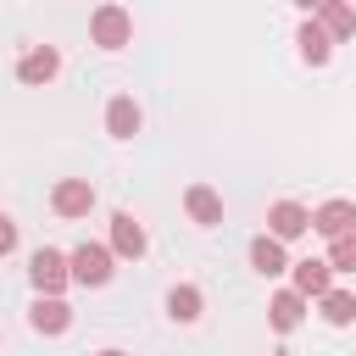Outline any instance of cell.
Here are the masks:
<instances>
[{
	"mask_svg": "<svg viewBox=\"0 0 356 356\" xmlns=\"http://www.w3.org/2000/svg\"><path fill=\"white\" fill-rule=\"evenodd\" d=\"M28 278H33V289H39V295H56V300H61V289L72 284V261H67L61 250H50V245H44V250H33Z\"/></svg>",
	"mask_w": 356,
	"mask_h": 356,
	"instance_id": "obj_1",
	"label": "cell"
},
{
	"mask_svg": "<svg viewBox=\"0 0 356 356\" xmlns=\"http://www.w3.org/2000/svg\"><path fill=\"white\" fill-rule=\"evenodd\" d=\"M328 50H334V39L323 33V22H317V17H306V22H300V56H306L312 67H323V61H328Z\"/></svg>",
	"mask_w": 356,
	"mask_h": 356,
	"instance_id": "obj_16",
	"label": "cell"
},
{
	"mask_svg": "<svg viewBox=\"0 0 356 356\" xmlns=\"http://www.w3.org/2000/svg\"><path fill=\"white\" fill-rule=\"evenodd\" d=\"M328 267H339V273H356V234H339V239H328Z\"/></svg>",
	"mask_w": 356,
	"mask_h": 356,
	"instance_id": "obj_19",
	"label": "cell"
},
{
	"mask_svg": "<svg viewBox=\"0 0 356 356\" xmlns=\"http://www.w3.org/2000/svg\"><path fill=\"white\" fill-rule=\"evenodd\" d=\"M56 72H61V56H56L50 44H39V50H28V56L17 61V78H22V83H50Z\"/></svg>",
	"mask_w": 356,
	"mask_h": 356,
	"instance_id": "obj_7",
	"label": "cell"
},
{
	"mask_svg": "<svg viewBox=\"0 0 356 356\" xmlns=\"http://www.w3.org/2000/svg\"><path fill=\"white\" fill-rule=\"evenodd\" d=\"M50 206H56L61 217H89V206H95V184H89V178H61L56 195H50Z\"/></svg>",
	"mask_w": 356,
	"mask_h": 356,
	"instance_id": "obj_5",
	"label": "cell"
},
{
	"mask_svg": "<svg viewBox=\"0 0 356 356\" xmlns=\"http://www.w3.org/2000/svg\"><path fill=\"white\" fill-rule=\"evenodd\" d=\"M106 134H111V139H134V134H139V106H134L128 95H117V100L106 106Z\"/></svg>",
	"mask_w": 356,
	"mask_h": 356,
	"instance_id": "obj_13",
	"label": "cell"
},
{
	"mask_svg": "<svg viewBox=\"0 0 356 356\" xmlns=\"http://www.w3.org/2000/svg\"><path fill=\"white\" fill-rule=\"evenodd\" d=\"M306 11L323 22V33H328V39H345V33L356 28V11H350V6H339V0H323V6H312V0H306Z\"/></svg>",
	"mask_w": 356,
	"mask_h": 356,
	"instance_id": "obj_11",
	"label": "cell"
},
{
	"mask_svg": "<svg viewBox=\"0 0 356 356\" xmlns=\"http://www.w3.org/2000/svg\"><path fill=\"white\" fill-rule=\"evenodd\" d=\"M111 256H145V228L134 222V211L111 217Z\"/></svg>",
	"mask_w": 356,
	"mask_h": 356,
	"instance_id": "obj_8",
	"label": "cell"
},
{
	"mask_svg": "<svg viewBox=\"0 0 356 356\" xmlns=\"http://www.w3.org/2000/svg\"><path fill=\"white\" fill-rule=\"evenodd\" d=\"M328 278H334V267L328 261H317V256H306V261H295V295L306 300V295H328Z\"/></svg>",
	"mask_w": 356,
	"mask_h": 356,
	"instance_id": "obj_9",
	"label": "cell"
},
{
	"mask_svg": "<svg viewBox=\"0 0 356 356\" xmlns=\"http://www.w3.org/2000/svg\"><path fill=\"white\" fill-rule=\"evenodd\" d=\"M250 267L261 273V278H273V273H284L289 261H284V245L273 239V234H261V239H250Z\"/></svg>",
	"mask_w": 356,
	"mask_h": 356,
	"instance_id": "obj_15",
	"label": "cell"
},
{
	"mask_svg": "<svg viewBox=\"0 0 356 356\" xmlns=\"http://www.w3.org/2000/svg\"><path fill=\"white\" fill-rule=\"evenodd\" d=\"M89 33H95V44H100V50H122V44L134 39V17H128L122 6H100V11H95V22H89Z\"/></svg>",
	"mask_w": 356,
	"mask_h": 356,
	"instance_id": "obj_2",
	"label": "cell"
},
{
	"mask_svg": "<svg viewBox=\"0 0 356 356\" xmlns=\"http://www.w3.org/2000/svg\"><path fill=\"white\" fill-rule=\"evenodd\" d=\"M267 317H273V328H278V334H289V328H300V317H306V300H300L295 289H278V295L267 300Z\"/></svg>",
	"mask_w": 356,
	"mask_h": 356,
	"instance_id": "obj_12",
	"label": "cell"
},
{
	"mask_svg": "<svg viewBox=\"0 0 356 356\" xmlns=\"http://www.w3.org/2000/svg\"><path fill=\"white\" fill-rule=\"evenodd\" d=\"M312 228H317V234H328V239L356 234V206H350V200H328V206H317V211H312Z\"/></svg>",
	"mask_w": 356,
	"mask_h": 356,
	"instance_id": "obj_6",
	"label": "cell"
},
{
	"mask_svg": "<svg viewBox=\"0 0 356 356\" xmlns=\"http://www.w3.org/2000/svg\"><path fill=\"white\" fill-rule=\"evenodd\" d=\"M306 228H312V211H306L300 200H278V206L267 211V234H273L278 245H284V239H300Z\"/></svg>",
	"mask_w": 356,
	"mask_h": 356,
	"instance_id": "obj_4",
	"label": "cell"
},
{
	"mask_svg": "<svg viewBox=\"0 0 356 356\" xmlns=\"http://www.w3.org/2000/svg\"><path fill=\"white\" fill-rule=\"evenodd\" d=\"M67 261H72V284H89V289H100V284L111 278V245H78Z\"/></svg>",
	"mask_w": 356,
	"mask_h": 356,
	"instance_id": "obj_3",
	"label": "cell"
},
{
	"mask_svg": "<svg viewBox=\"0 0 356 356\" xmlns=\"http://www.w3.org/2000/svg\"><path fill=\"white\" fill-rule=\"evenodd\" d=\"M11 250H17V222L0 217V256H11Z\"/></svg>",
	"mask_w": 356,
	"mask_h": 356,
	"instance_id": "obj_20",
	"label": "cell"
},
{
	"mask_svg": "<svg viewBox=\"0 0 356 356\" xmlns=\"http://www.w3.org/2000/svg\"><path fill=\"white\" fill-rule=\"evenodd\" d=\"M100 356H122V350H100Z\"/></svg>",
	"mask_w": 356,
	"mask_h": 356,
	"instance_id": "obj_21",
	"label": "cell"
},
{
	"mask_svg": "<svg viewBox=\"0 0 356 356\" xmlns=\"http://www.w3.org/2000/svg\"><path fill=\"white\" fill-rule=\"evenodd\" d=\"M28 323H33L39 334H61V328L72 323V306H67V300H56V295H39V300H33V312H28Z\"/></svg>",
	"mask_w": 356,
	"mask_h": 356,
	"instance_id": "obj_10",
	"label": "cell"
},
{
	"mask_svg": "<svg viewBox=\"0 0 356 356\" xmlns=\"http://www.w3.org/2000/svg\"><path fill=\"white\" fill-rule=\"evenodd\" d=\"M184 206H189V217H195L200 228H211V222H222V200H217V189H206V184H189V195H184Z\"/></svg>",
	"mask_w": 356,
	"mask_h": 356,
	"instance_id": "obj_14",
	"label": "cell"
},
{
	"mask_svg": "<svg viewBox=\"0 0 356 356\" xmlns=\"http://www.w3.org/2000/svg\"><path fill=\"white\" fill-rule=\"evenodd\" d=\"M200 306H206V300H200V289H195V284H178V289L167 295V317H172V323H195V317H200Z\"/></svg>",
	"mask_w": 356,
	"mask_h": 356,
	"instance_id": "obj_17",
	"label": "cell"
},
{
	"mask_svg": "<svg viewBox=\"0 0 356 356\" xmlns=\"http://www.w3.org/2000/svg\"><path fill=\"white\" fill-rule=\"evenodd\" d=\"M323 317H328L334 328H345V323L356 317V295H345V289H328V295H323Z\"/></svg>",
	"mask_w": 356,
	"mask_h": 356,
	"instance_id": "obj_18",
	"label": "cell"
}]
</instances>
